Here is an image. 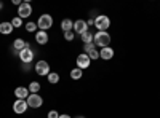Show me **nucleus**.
Listing matches in <instances>:
<instances>
[{"label":"nucleus","instance_id":"nucleus-19","mask_svg":"<svg viewBox=\"0 0 160 118\" xmlns=\"http://www.w3.org/2000/svg\"><path fill=\"white\" fill-rule=\"evenodd\" d=\"M29 91H31L32 94H37L38 91H40V83H38V82H32V83L29 85Z\"/></svg>","mask_w":160,"mask_h":118},{"label":"nucleus","instance_id":"nucleus-3","mask_svg":"<svg viewBox=\"0 0 160 118\" xmlns=\"http://www.w3.org/2000/svg\"><path fill=\"white\" fill-rule=\"evenodd\" d=\"M51 26H53V18L50 15H42V16L38 18V21H37V27L40 31H45L47 32V29H50Z\"/></svg>","mask_w":160,"mask_h":118},{"label":"nucleus","instance_id":"nucleus-28","mask_svg":"<svg viewBox=\"0 0 160 118\" xmlns=\"http://www.w3.org/2000/svg\"><path fill=\"white\" fill-rule=\"evenodd\" d=\"M59 118H71L69 115H59Z\"/></svg>","mask_w":160,"mask_h":118},{"label":"nucleus","instance_id":"nucleus-4","mask_svg":"<svg viewBox=\"0 0 160 118\" xmlns=\"http://www.w3.org/2000/svg\"><path fill=\"white\" fill-rule=\"evenodd\" d=\"M19 59H21L24 64H31V62H32V59H34V51L31 50L29 43H28V46H26L24 50L19 51Z\"/></svg>","mask_w":160,"mask_h":118},{"label":"nucleus","instance_id":"nucleus-1","mask_svg":"<svg viewBox=\"0 0 160 118\" xmlns=\"http://www.w3.org/2000/svg\"><path fill=\"white\" fill-rule=\"evenodd\" d=\"M93 43L101 46V48H106V46H109L111 43V35L108 32H98L95 35V38H93Z\"/></svg>","mask_w":160,"mask_h":118},{"label":"nucleus","instance_id":"nucleus-24","mask_svg":"<svg viewBox=\"0 0 160 118\" xmlns=\"http://www.w3.org/2000/svg\"><path fill=\"white\" fill-rule=\"evenodd\" d=\"M64 38L68 42H72L74 40V31H69V32H64Z\"/></svg>","mask_w":160,"mask_h":118},{"label":"nucleus","instance_id":"nucleus-18","mask_svg":"<svg viewBox=\"0 0 160 118\" xmlns=\"http://www.w3.org/2000/svg\"><path fill=\"white\" fill-rule=\"evenodd\" d=\"M83 75H82V69H74V70H71V78L72 80H80V78H82Z\"/></svg>","mask_w":160,"mask_h":118},{"label":"nucleus","instance_id":"nucleus-11","mask_svg":"<svg viewBox=\"0 0 160 118\" xmlns=\"http://www.w3.org/2000/svg\"><path fill=\"white\" fill-rule=\"evenodd\" d=\"M88 65H90V58L87 56V54H80L78 58H77V67L78 69H87L88 67Z\"/></svg>","mask_w":160,"mask_h":118},{"label":"nucleus","instance_id":"nucleus-16","mask_svg":"<svg viewBox=\"0 0 160 118\" xmlns=\"http://www.w3.org/2000/svg\"><path fill=\"white\" fill-rule=\"evenodd\" d=\"M26 46H28V43H26L24 40H21V38H16V40L13 42V48H15L16 51H21V50H24Z\"/></svg>","mask_w":160,"mask_h":118},{"label":"nucleus","instance_id":"nucleus-5","mask_svg":"<svg viewBox=\"0 0 160 118\" xmlns=\"http://www.w3.org/2000/svg\"><path fill=\"white\" fill-rule=\"evenodd\" d=\"M35 72H37V75H40V77L48 75V73H50V64H48L47 61H38V62L35 64Z\"/></svg>","mask_w":160,"mask_h":118},{"label":"nucleus","instance_id":"nucleus-8","mask_svg":"<svg viewBox=\"0 0 160 118\" xmlns=\"http://www.w3.org/2000/svg\"><path fill=\"white\" fill-rule=\"evenodd\" d=\"M13 110H15V113H24L28 110V102L24 99H16V102L13 104Z\"/></svg>","mask_w":160,"mask_h":118},{"label":"nucleus","instance_id":"nucleus-30","mask_svg":"<svg viewBox=\"0 0 160 118\" xmlns=\"http://www.w3.org/2000/svg\"><path fill=\"white\" fill-rule=\"evenodd\" d=\"M75 118H85V116H80V115H78V116H75Z\"/></svg>","mask_w":160,"mask_h":118},{"label":"nucleus","instance_id":"nucleus-14","mask_svg":"<svg viewBox=\"0 0 160 118\" xmlns=\"http://www.w3.org/2000/svg\"><path fill=\"white\" fill-rule=\"evenodd\" d=\"M13 26H11V22H2L0 24V34H5V35H8V34H11L13 32Z\"/></svg>","mask_w":160,"mask_h":118},{"label":"nucleus","instance_id":"nucleus-6","mask_svg":"<svg viewBox=\"0 0 160 118\" xmlns=\"http://www.w3.org/2000/svg\"><path fill=\"white\" fill-rule=\"evenodd\" d=\"M26 102H28V106H29V107H32V109H38V107H42L43 99H42V96H38V94H31Z\"/></svg>","mask_w":160,"mask_h":118},{"label":"nucleus","instance_id":"nucleus-9","mask_svg":"<svg viewBox=\"0 0 160 118\" xmlns=\"http://www.w3.org/2000/svg\"><path fill=\"white\" fill-rule=\"evenodd\" d=\"M18 15H19L21 19L22 18H28L29 15H32V7L29 3H21L19 8H18Z\"/></svg>","mask_w":160,"mask_h":118},{"label":"nucleus","instance_id":"nucleus-21","mask_svg":"<svg viewBox=\"0 0 160 118\" xmlns=\"http://www.w3.org/2000/svg\"><path fill=\"white\" fill-rule=\"evenodd\" d=\"M95 46H96L95 43H85V45H83V51H87V54H90L91 51H95V50H96Z\"/></svg>","mask_w":160,"mask_h":118},{"label":"nucleus","instance_id":"nucleus-10","mask_svg":"<svg viewBox=\"0 0 160 118\" xmlns=\"http://www.w3.org/2000/svg\"><path fill=\"white\" fill-rule=\"evenodd\" d=\"M99 58H101V59H104V61L112 59V58H114V50H112L111 46L101 48V51H99Z\"/></svg>","mask_w":160,"mask_h":118},{"label":"nucleus","instance_id":"nucleus-29","mask_svg":"<svg viewBox=\"0 0 160 118\" xmlns=\"http://www.w3.org/2000/svg\"><path fill=\"white\" fill-rule=\"evenodd\" d=\"M3 8V3H0V10H2Z\"/></svg>","mask_w":160,"mask_h":118},{"label":"nucleus","instance_id":"nucleus-27","mask_svg":"<svg viewBox=\"0 0 160 118\" xmlns=\"http://www.w3.org/2000/svg\"><path fill=\"white\" fill-rule=\"evenodd\" d=\"M22 69H24V70H31V64H29V65H28V64H24V65H22Z\"/></svg>","mask_w":160,"mask_h":118},{"label":"nucleus","instance_id":"nucleus-7","mask_svg":"<svg viewBox=\"0 0 160 118\" xmlns=\"http://www.w3.org/2000/svg\"><path fill=\"white\" fill-rule=\"evenodd\" d=\"M87 31H88V24H87L83 19H78V21L74 22V32H75V34L82 35V34H85Z\"/></svg>","mask_w":160,"mask_h":118},{"label":"nucleus","instance_id":"nucleus-12","mask_svg":"<svg viewBox=\"0 0 160 118\" xmlns=\"http://www.w3.org/2000/svg\"><path fill=\"white\" fill-rule=\"evenodd\" d=\"M15 96L18 99H26V97H29V88H24V86H19L15 89Z\"/></svg>","mask_w":160,"mask_h":118},{"label":"nucleus","instance_id":"nucleus-23","mask_svg":"<svg viewBox=\"0 0 160 118\" xmlns=\"http://www.w3.org/2000/svg\"><path fill=\"white\" fill-rule=\"evenodd\" d=\"M26 29H28V32H34L37 29V24L35 22H28L26 24Z\"/></svg>","mask_w":160,"mask_h":118},{"label":"nucleus","instance_id":"nucleus-2","mask_svg":"<svg viewBox=\"0 0 160 118\" xmlns=\"http://www.w3.org/2000/svg\"><path fill=\"white\" fill-rule=\"evenodd\" d=\"M109 26H111V19L106 15H99V16L95 18V27H98L99 32H106Z\"/></svg>","mask_w":160,"mask_h":118},{"label":"nucleus","instance_id":"nucleus-20","mask_svg":"<svg viewBox=\"0 0 160 118\" xmlns=\"http://www.w3.org/2000/svg\"><path fill=\"white\" fill-rule=\"evenodd\" d=\"M48 82H50V83H58V82H59V75H58L56 72L48 73Z\"/></svg>","mask_w":160,"mask_h":118},{"label":"nucleus","instance_id":"nucleus-22","mask_svg":"<svg viewBox=\"0 0 160 118\" xmlns=\"http://www.w3.org/2000/svg\"><path fill=\"white\" fill-rule=\"evenodd\" d=\"M22 24V19L18 16V18H13L11 19V26H13V27H19V26Z\"/></svg>","mask_w":160,"mask_h":118},{"label":"nucleus","instance_id":"nucleus-25","mask_svg":"<svg viewBox=\"0 0 160 118\" xmlns=\"http://www.w3.org/2000/svg\"><path fill=\"white\" fill-rule=\"evenodd\" d=\"M87 56L90 58V61H91V59L95 61V59H98V58H99V51H96V50H95V51H91V53H90V54H87Z\"/></svg>","mask_w":160,"mask_h":118},{"label":"nucleus","instance_id":"nucleus-26","mask_svg":"<svg viewBox=\"0 0 160 118\" xmlns=\"http://www.w3.org/2000/svg\"><path fill=\"white\" fill-rule=\"evenodd\" d=\"M48 118H59V113H58L56 110H51V112L48 113Z\"/></svg>","mask_w":160,"mask_h":118},{"label":"nucleus","instance_id":"nucleus-17","mask_svg":"<svg viewBox=\"0 0 160 118\" xmlns=\"http://www.w3.org/2000/svg\"><path fill=\"white\" fill-rule=\"evenodd\" d=\"M80 38L83 40V43H93V38H95V37H93V34H91L90 31H87L85 34L80 35Z\"/></svg>","mask_w":160,"mask_h":118},{"label":"nucleus","instance_id":"nucleus-15","mask_svg":"<svg viewBox=\"0 0 160 118\" xmlns=\"http://www.w3.org/2000/svg\"><path fill=\"white\" fill-rule=\"evenodd\" d=\"M61 29H62L64 32L72 31V29H74V22H72L71 19H62V22H61Z\"/></svg>","mask_w":160,"mask_h":118},{"label":"nucleus","instance_id":"nucleus-13","mask_svg":"<svg viewBox=\"0 0 160 118\" xmlns=\"http://www.w3.org/2000/svg\"><path fill=\"white\" fill-rule=\"evenodd\" d=\"M35 40H37V43H40V45H45V43L48 42V34H47L45 31H38V32L35 34Z\"/></svg>","mask_w":160,"mask_h":118}]
</instances>
